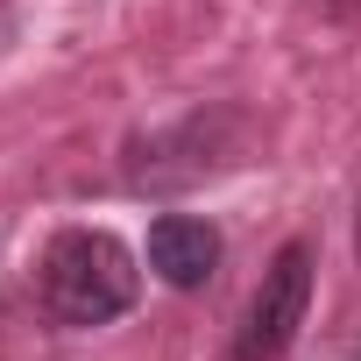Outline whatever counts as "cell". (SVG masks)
Instances as JSON below:
<instances>
[{
  "instance_id": "7",
  "label": "cell",
  "mask_w": 361,
  "mask_h": 361,
  "mask_svg": "<svg viewBox=\"0 0 361 361\" xmlns=\"http://www.w3.org/2000/svg\"><path fill=\"white\" fill-rule=\"evenodd\" d=\"M354 354H361V347H354Z\"/></svg>"
},
{
  "instance_id": "3",
  "label": "cell",
  "mask_w": 361,
  "mask_h": 361,
  "mask_svg": "<svg viewBox=\"0 0 361 361\" xmlns=\"http://www.w3.org/2000/svg\"><path fill=\"white\" fill-rule=\"evenodd\" d=\"M312 269H319V248L312 241H283L234 326V347L227 361H283L305 333V312H312Z\"/></svg>"
},
{
  "instance_id": "6",
  "label": "cell",
  "mask_w": 361,
  "mask_h": 361,
  "mask_svg": "<svg viewBox=\"0 0 361 361\" xmlns=\"http://www.w3.org/2000/svg\"><path fill=\"white\" fill-rule=\"evenodd\" d=\"M354 255H361V206H354Z\"/></svg>"
},
{
  "instance_id": "4",
  "label": "cell",
  "mask_w": 361,
  "mask_h": 361,
  "mask_svg": "<svg viewBox=\"0 0 361 361\" xmlns=\"http://www.w3.org/2000/svg\"><path fill=\"white\" fill-rule=\"evenodd\" d=\"M220 255H227V241H220V227L199 220V213H163V220H149V269H156L170 290H206V283L220 276Z\"/></svg>"
},
{
  "instance_id": "5",
  "label": "cell",
  "mask_w": 361,
  "mask_h": 361,
  "mask_svg": "<svg viewBox=\"0 0 361 361\" xmlns=\"http://www.w3.org/2000/svg\"><path fill=\"white\" fill-rule=\"evenodd\" d=\"M8 43H15V8L0 0V50H8Z\"/></svg>"
},
{
  "instance_id": "2",
  "label": "cell",
  "mask_w": 361,
  "mask_h": 361,
  "mask_svg": "<svg viewBox=\"0 0 361 361\" xmlns=\"http://www.w3.org/2000/svg\"><path fill=\"white\" fill-rule=\"evenodd\" d=\"M36 298H43L50 326L92 333V326L135 312L142 269H135V255H128L121 234H106V227H57L50 248H43V262H36Z\"/></svg>"
},
{
  "instance_id": "1",
  "label": "cell",
  "mask_w": 361,
  "mask_h": 361,
  "mask_svg": "<svg viewBox=\"0 0 361 361\" xmlns=\"http://www.w3.org/2000/svg\"><path fill=\"white\" fill-rule=\"evenodd\" d=\"M248 149H255V114L234 99H213L135 135L121 149V185L135 199H185L213 177H227L234 163H248Z\"/></svg>"
}]
</instances>
